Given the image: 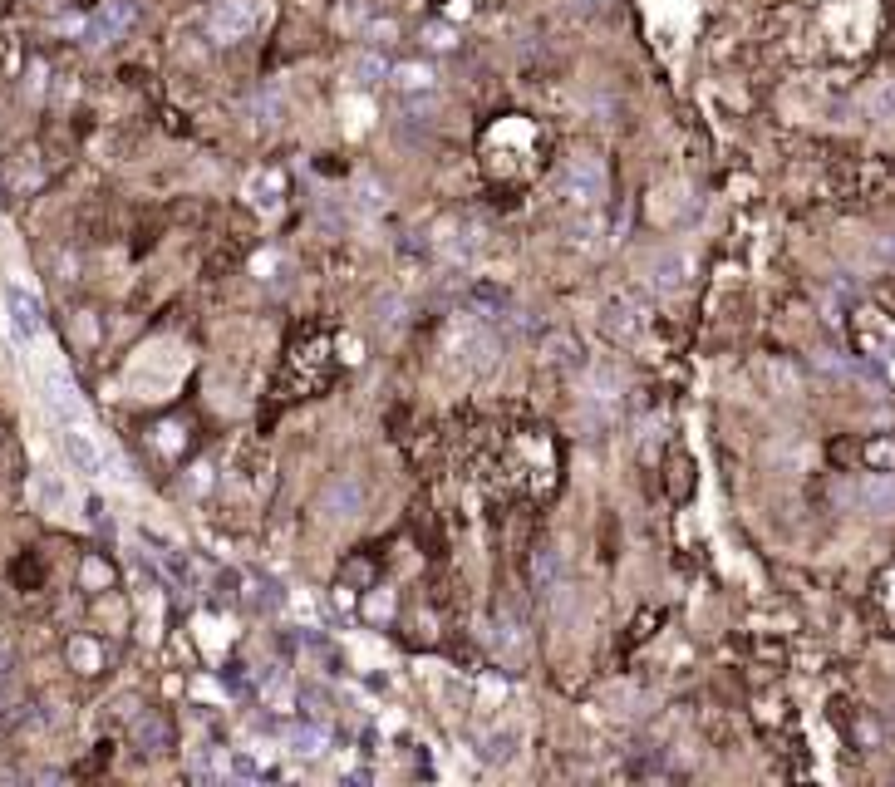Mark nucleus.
Segmentation results:
<instances>
[{
	"mask_svg": "<svg viewBox=\"0 0 895 787\" xmlns=\"http://www.w3.org/2000/svg\"><path fill=\"white\" fill-rule=\"evenodd\" d=\"M5 310H10V325L20 340H40L45 335V315H40V301L25 291V286H5Z\"/></svg>",
	"mask_w": 895,
	"mask_h": 787,
	"instance_id": "f257e3e1",
	"label": "nucleus"
},
{
	"mask_svg": "<svg viewBox=\"0 0 895 787\" xmlns=\"http://www.w3.org/2000/svg\"><path fill=\"white\" fill-rule=\"evenodd\" d=\"M251 25H256L251 0H222V5H212V15H207V30H212L217 40H241Z\"/></svg>",
	"mask_w": 895,
	"mask_h": 787,
	"instance_id": "f03ea898",
	"label": "nucleus"
},
{
	"mask_svg": "<svg viewBox=\"0 0 895 787\" xmlns=\"http://www.w3.org/2000/svg\"><path fill=\"white\" fill-rule=\"evenodd\" d=\"M60 443H64V458H69V468L74 473H84V478H99L104 473V453L94 448V438L84 433V428H64L60 433Z\"/></svg>",
	"mask_w": 895,
	"mask_h": 787,
	"instance_id": "7ed1b4c3",
	"label": "nucleus"
},
{
	"mask_svg": "<svg viewBox=\"0 0 895 787\" xmlns=\"http://www.w3.org/2000/svg\"><path fill=\"white\" fill-rule=\"evenodd\" d=\"M689 271H694V256H689V251H679V246L659 251L655 261H650V281H655L659 291H679V286L689 281Z\"/></svg>",
	"mask_w": 895,
	"mask_h": 787,
	"instance_id": "20e7f679",
	"label": "nucleus"
},
{
	"mask_svg": "<svg viewBox=\"0 0 895 787\" xmlns=\"http://www.w3.org/2000/svg\"><path fill=\"white\" fill-rule=\"evenodd\" d=\"M45 404L60 414L64 424H79V419H84V404H79L74 384L64 379V369H45Z\"/></svg>",
	"mask_w": 895,
	"mask_h": 787,
	"instance_id": "39448f33",
	"label": "nucleus"
},
{
	"mask_svg": "<svg viewBox=\"0 0 895 787\" xmlns=\"http://www.w3.org/2000/svg\"><path fill=\"white\" fill-rule=\"evenodd\" d=\"M128 25H133V5H128V0H114L109 10H99V15L89 20V45H109V40H119Z\"/></svg>",
	"mask_w": 895,
	"mask_h": 787,
	"instance_id": "423d86ee",
	"label": "nucleus"
},
{
	"mask_svg": "<svg viewBox=\"0 0 895 787\" xmlns=\"http://www.w3.org/2000/svg\"><path fill=\"white\" fill-rule=\"evenodd\" d=\"M359 502H364V492H359L355 478H335V483L325 487V502H320V512H330V517H355Z\"/></svg>",
	"mask_w": 895,
	"mask_h": 787,
	"instance_id": "0eeeda50",
	"label": "nucleus"
},
{
	"mask_svg": "<svg viewBox=\"0 0 895 787\" xmlns=\"http://www.w3.org/2000/svg\"><path fill=\"white\" fill-rule=\"evenodd\" d=\"M571 187H576L581 202H600V197H605V173H600V163L581 158V163L571 168Z\"/></svg>",
	"mask_w": 895,
	"mask_h": 787,
	"instance_id": "6e6552de",
	"label": "nucleus"
},
{
	"mask_svg": "<svg viewBox=\"0 0 895 787\" xmlns=\"http://www.w3.org/2000/svg\"><path fill=\"white\" fill-rule=\"evenodd\" d=\"M350 74H355L359 84H379V79L389 74V64L379 60V55H355V60H350Z\"/></svg>",
	"mask_w": 895,
	"mask_h": 787,
	"instance_id": "1a4fd4ad",
	"label": "nucleus"
},
{
	"mask_svg": "<svg viewBox=\"0 0 895 787\" xmlns=\"http://www.w3.org/2000/svg\"><path fill=\"white\" fill-rule=\"evenodd\" d=\"M399 84H404V89H428L433 74H428V64H423V69H418V64H404V69H399Z\"/></svg>",
	"mask_w": 895,
	"mask_h": 787,
	"instance_id": "9d476101",
	"label": "nucleus"
},
{
	"mask_svg": "<svg viewBox=\"0 0 895 787\" xmlns=\"http://www.w3.org/2000/svg\"><path fill=\"white\" fill-rule=\"evenodd\" d=\"M537 576H541V586H551V581L561 576V561H556V551H541V556H537Z\"/></svg>",
	"mask_w": 895,
	"mask_h": 787,
	"instance_id": "9b49d317",
	"label": "nucleus"
},
{
	"mask_svg": "<svg viewBox=\"0 0 895 787\" xmlns=\"http://www.w3.org/2000/svg\"><path fill=\"white\" fill-rule=\"evenodd\" d=\"M315 748H320V738H315V733H300V738H296V753H315Z\"/></svg>",
	"mask_w": 895,
	"mask_h": 787,
	"instance_id": "f8f14e48",
	"label": "nucleus"
}]
</instances>
